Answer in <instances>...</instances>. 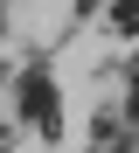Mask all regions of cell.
Segmentation results:
<instances>
[{"label":"cell","instance_id":"cell-1","mask_svg":"<svg viewBox=\"0 0 139 153\" xmlns=\"http://www.w3.org/2000/svg\"><path fill=\"white\" fill-rule=\"evenodd\" d=\"M21 118H28V125H42V139L63 125V111H56V84H49V70H42V63L21 76Z\"/></svg>","mask_w":139,"mask_h":153},{"label":"cell","instance_id":"cell-2","mask_svg":"<svg viewBox=\"0 0 139 153\" xmlns=\"http://www.w3.org/2000/svg\"><path fill=\"white\" fill-rule=\"evenodd\" d=\"M111 28H118V35H139V0H118V7H111Z\"/></svg>","mask_w":139,"mask_h":153},{"label":"cell","instance_id":"cell-3","mask_svg":"<svg viewBox=\"0 0 139 153\" xmlns=\"http://www.w3.org/2000/svg\"><path fill=\"white\" fill-rule=\"evenodd\" d=\"M0 153H7V139H0Z\"/></svg>","mask_w":139,"mask_h":153},{"label":"cell","instance_id":"cell-4","mask_svg":"<svg viewBox=\"0 0 139 153\" xmlns=\"http://www.w3.org/2000/svg\"><path fill=\"white\" fill-rule=\"evenodd\" d=\"M0 76H7V70H0Z\"/></svg>","mask_w":139,"mask_h":153}]
</instances>
